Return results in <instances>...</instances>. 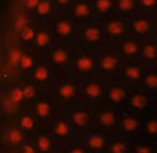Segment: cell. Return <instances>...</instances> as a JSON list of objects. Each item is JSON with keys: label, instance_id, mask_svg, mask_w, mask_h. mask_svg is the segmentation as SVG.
<instances>
[{"label": "cell", "instance_id": "1", "mask_svg": "<svg viewBox=\"0 0 157 153\" xmlns=\"http://www.w3.org/2000/svg\"><path fill=\"white\" fill-rule=\"evenodd\" d=\"M79 87H81V80H78L69 70H61L56 75L49 97L56 103L58 107L67 109L79 103Z\"/></svg>", "mask_w": 157, "mask_h": 153}, {"label": "cell", "instance_id": "2", "mask_svg": "<svg viewBox=\"0 0 157 153\" xmlns=\"http://www.w3.org/2000/svg\"><path fill=\"white\" fill-rule=\"evenodd\" d=\"M75 136H84L87 132L95 129V109L92 106L78 103L72 107L64 109Z\"/></svg>", "mask_w": 157, "mask_h": 153}, {"label": "cell", "instance_id": "3", "mask_svg": "<svg viewBox=\"0 0 157 153\" xmlns=\"http://www.w3.org/2000/svg\"><path fill=\"white\" fill-rule=\"evenodd\" d=\"M67 70L81 81L96 75V51L86 46H78Z\"/></svg>", "mask_w": 157, "mask_h": 153}, {"label": "cell", "instance_id": "4", "mask_svg": "<svg viewBox=\"0 0 157 153\" xmlns=\"http://www.w3.org/2000/svg\"><path fill=\"white\" fill-rule=\"evenodd\" d=\"M122 57L114 45H107L105 48L96 51V75L105 80L117 78L121 72Z\"/></svg>", "mask_w": 157, "mask_h": 153}, {"label": "cell", "instance_id": "5", "mask_svg": "<svg viewBox=\"0 0 157 153\" xmlns=\"http://www.w3.org/2000/svg\"><path fill=\"white\" fill-rule=\"evenodd\" d=\"M53 38L56 42H75L78 35L79 26L70 17V14L64 9H56L52 18L48 22Z\"/></svg>", "mask_w": 157, "mask_h": 153}, {"label": "cell", "instance_id": "6", "mask_svg": "<svg viewBox=\"0 0 157 153\" xmlns=\"http://www.w3.org/2000/svg\"><path fill=\"white\" fill-rule=\"evenodd\" d=\"M76 48H78L76 42H56L55 40L52 48L44 54L43 60H46L58 72L67 70L72 63Z\"/></svg>", "mask_w": 157, "mask_h": 153}, {"label": "cell", "instance_id": "7", "mask_svg": "<svg viewBox=\"0 0 157 153\" xmlns=\"http://www.w3.org/2000/svg\"><path fill=\"white\" fill-rule=\"evenodd\" d=\"M153 104H154L153 92L147 91L142 86H130V92L124 106V110L145 116L148 112L153 110Z\"/></svg>", "mask_w": 157, "mask_h": 153}, {"label": "cell", "instance_id": "8", "mask_svg": "<svg viewBox=\"0 0 157 153\" xmlns=\"http://www.w3.org/2000/svg\"><path fill=\"white\" fill-rule=\"evenodd\" d=\"M105 86H107V80L102 77H98V75L82 80L81 87H79V103L92 106V107L102 104Z\"/></svg>", "mask_w": 157, "mask_h": 153}, {"label": "cell", "instance_id": "9", "mask_svg": "<svg viewBox=\"0 0 157 153\" xmlns=\"http://www.w3.org/2000/svg\"><path fill=\"white\" fill-rule=\"evenodd\" d=\"M75 42L78 46H86V48H90L93 51H99V49L105 48L107 45H110L99 22H93L90 25L79 26Z\"/></svg>", "mask_w": 157, "mask_h": 153}, {"label": "cell", "instance_id": "10", "mask_svg": "<svg viewBox=\"0 0 157 153\" xmlns=\"http://www.w3.org/2000/svg\"><path fill=\"white\" fill-rule=\"evenodd\" d=\"M56 75H58V70H56L55 67H52L46 60L41 58V60L34 66V69L26 75V78L31 80V81H34V83L41 89L43 95H49L53 83H55V80H56Z\"/></svg>", "mask_w": 157, "mask_h": 153}, {"label": "cell", "instance_id": "11", "mask_svg": "<svg viewBox=\"0 0 157 153\" xmlns=\"http://www.w3.org/2000/svg\"><path fill=\"white\" fill-rule=\"evenodd\" d=\"M93 109H95V127L107 130L110 133H116L124 109L110 104H99Z\"/></svg>", "mask_w": 157, "mask_h": 153}, {"label": "cell", "instance_id": "12", "mask_svg": "<svg viewBox=\"0 0 157 153\" xmlns=\"http://www.w3.org/2000/svg\"><path fill=\"white\" fill-rule=\"evenodd\" d=\"M99 23L102 26V31H104L110 45H116L117 42H121L130 35L128 18H125V17L113 14V15H108L102 20H99Z\"/></svg>", "mask_w": 157, "mask_h": 153}, {"label": "cell", "instance_id": "13", "mask_svg": "<svg viewBox=\"0 0 157 153\" xmlns=\"http://www.w3.org/2000/svg\"><path fill=\"white\" fill-rule=\"evenodd\" d=\"M28 109H31V112L38 118V121L41 123L43 129H49V126H51L53 118L64 110V109L58 107L56 103L53 101L49 95H41V97H38Z\"/></svg>", "mask_w": 157, "mask_h": 153}, {"label": "cell", "instance_id": "14", "mask_svg": "<svg viewBox=\"0 0 157 153\" xmlns=\"http://www.w3.org/2000/svg\"><path fill=\"white\" fill-rule=\"evenodd\" d=\"M128 26H130V34L131 35H134L140 40L153 38L154 29L157 26V15L137 12L136 15L128 18Z\"/></svg>", "mask_w": 157, "mask_h": 153}, {"label": "cell", "instance_id": "15", "mask_svg": "<svg viewBox=\"0 0 157 153\" xmlns=\"http://www.w3.org/2000/svg\"><path fill=\"white\" fill-rule=\"evenodd\" d=\"M147 69H148V64L140 57L127 58V60H122L119 78L125 81L128 86H139Z\"/></svg>", "mask_w": 157, "mask_h": 153}, {"label": "cell", "instance_id": "16", "mask_svg": "<svg viewBox=\"0 0 157 153\" xmlns=\"http://www.w3.org/2000/svg\"><path fill=\"white\" fill-rule=\"evenodd\" d=\"M128 92H130V86L125 81H122L119 77L117 78L107 80L102 104H110V106L124 109L125 101H127V97H128Z\"/></svg>", "mask_w": 157, "mask_h": 153}, {"label": "cell", "instance_id": "17", "mask_svg": "<svg viewBox=\"0 0 157 153\" xmlns=\"http://www.w3.org/2000/svg\"><path fill=\"white\" fill-rule=\"evenodd\" d=\"M142 126H144V116L124 110L116 133L124 135L128 139L134 141V139H137V138L142 136Z\"/></svg>", "mask_w": 157, "mask_h": 153}, {"label": "cell", "instance_id": "18", "mask_svg": "<svg viewBox=\"0 0 157 153\" xmlns=\"http://www.w3.org/2000/svg\"><path fill=\"white\" fill-rule=\"evenodd\" d=\"M111 135L113 133L102 130V129H98V127L87 132L82 136L87 153H107V146H108V141H110Z\"/></svg>", "mask_w": 157, "mask_h": 153}, {"label": "cell", "instance_id": "19", "mask_svg": "<svg viewBox=\"0 0 157 153\" xmlns=\"http://www.w3.org/2000/svg\"><path fill=\"white\" fill-rule=\"evenodd\" d=\"M49 132L53 135V138L58 141V144H64L67 143L69 139H72L75 136L73 133V129H72V124L66 115V112L63 110L61 113H58L55 118L52 119L51 126H49Z\"/></svg>", "mask_w": 157, "mask_h": 153}, {"label": "cell", "instance_id": "20", "mask_svg": "<svg viewBox=\"0 0 157 153\" xmlns=\"http://www.w3.org/2000/svg\"><path fill=\"white\" fill-rule=\"evenodd\" d=\"M67 12L70 14V17L75 20L78 26H84V25H90L96 22L90 0H73Z\"/></svg>", "mask_w": 157, "mask_h": 153}, {"label": "cell", "instance_id": "21", "mask_svg": "<svg viewBox=\"0 0 157 153\" xmlns=\"http://www.w3.org/2000/svg\"><path fill=\"white\" fill-rule=\"evenodd\" d=\"M12 121L26 133V135H34L35 132H38L40 129H43L41 123L38 121V118L31 112V109L25 107L15 112V116L12 118Z\"/></svg>", "mask_w": 157, "mask_h": 153}, {"label": "cell", "instance_id": "22", "mask_svg": "<svg viewBox=\"0 0 157 153\" xmlns=\"http://www.w3.org/2000/svg\"><path fill=\"white\" fill-rule=\"evenodd\" d=\"M53 43H55V38H53L52 31H51L49 25H48V23H40V26H38V29H37V34H35V37H34V42H32L31 48L43 58L44 54L52 48Z\"/></svg>", "mask_w": 157, "mask_h": 153}, {"label": "cell", "instance_id": "23", "mask_svg": "<svg viewBox=\"0 0 157 153\" xmlns=\"http://www.w3.org/2000/svg\"><path fill=\"white\" fill-rule=\"evenodd\" d=\"M40 60H41V57L34 51L31 46H21L14 70H17L20 77H26Z\"/></svg>", "mask_w": 157, "mask_h": 153}, {"label": "cell", "instance_id": "24", "mask_svg": "<svg viewBox=\"0 0 157 153\" xmlns=\"http://www.w3.org/2000/svg\"><path fill=\"white\" fill-rule=\"evenodd\" d=\"M29 138L35 144L38 153H58L59 144L53 138L52 133L49 132V129H40L38 132H35Z\"/></svg>", "mask_w": 157, "mask_h": 153}, {"label": "cell", "instance_id": "25", "mask_svg": "<svg viewBox=\"0 0 157 153\" xmlns=\"http://www.w3.org/2000/svg\"><path fill=\"white\" fill-rule=\"evenodd\" d=\"M114 46H116V49H117V52H119V55L122 57V60H127V58H136V57H139V54H140L142 40L130 34V35L125 37L124 40L117 42Z\"/></svg>", "mask_w": 157, "mask_h": 153}, {"label": "cell", "instance_id": "26", "mask_svg": "<svg viewBox=\"0 0 157 153\" xmlns=\"http://www.w3.org/2000/svg\"><path fill=\"white\" fill-rule=\"evenodd\" d=\"M56 11V6L53 5L52 0H38L37 5L32 8V11L29 12L31 18L34 20H38V22H43V23H48L52 15Z\"/></svg>", "mask_w": 157, "mask_h": 153}, {"label": "cell", "instance_id": "27", "mask_svg": "<svg viewBox=\"0 0 157 153\" xmlns=\"http://www.w3.org/2000/svg\"><path fill=\"white\" fill-rule=\"evenodd\" d=\"M26 139H29V135H26L14 121L8 126L6 132H5V141L6 144L9 146V149L12 150H17Z\"/></svg>", "mask_w": 157, "mask_h": 153}, {"label": "cell", "instance_id": "28", "mask_svg": "<svg viewBox=\"0 0 157 153\" xmlns=\"http://www.w3.org/2000/svg\"><path fill=\"white\" fill-rule=\"evenodd\" d=\"M40 23H43V22H38V20H34V18H31L28 23H25L17 34V43H20L21 46H31Z\"/></svg>", "mask_w": 157, "mask_h": 153}, {"label": "cell", "instance_id": "29", "mask_svg": "<svg viewBox=\"0 0 157 153\" xmlns=\"http://www.w3.org/2000/svg\"><path fill=\"white\" fill-rule=\"evenodd\" d=\"M18 84H20V87H21V92H23V97H25V104H26V107H29L38 97L43 95L41 89H40L34 81L28 80L26 77H20Z\"/></svg>", "mask_w": 157, "mask_h": 153}, {"label": "cell", "instance_id": "30", "mask_svg": "<svg viewBox=\"0 0 157 153\" xmlns=\"http://www.w3.org/2000/svg\"><path fill=\"white\" fill-rule=\"evenodd\" d=\"M96 22L116 14V0H90Z\"/></svg>", "mask_w": 157, "mask_h": 153}, {"label": "cell", "instance_id": "31", "mask_svg": "<svg viewBox=\"0 0 157 153\" xmlns=\"http://www.w3.org/2000/svg\"><path fill=\"white\" fill-rule=\"evenodd\" d=\"M131 146H133L131 139H128L124 135L113 133L107 146V153H131Z\"/></svg>", "mask_w": 157, "mask_h": 153}, {"label": "cell", "instance_id": "32", "mask_svg": "<svg viewBox=\"0 0 157 153\" xmlns=\"http://www.w3.org/2000/svg\"><path fill=\"white\" fill-rule=\"evenodd\" d=\"M142 138L157 141V112L153 109L144 116V126H142Z\"/></svg>", "mask_w": 157, "mask_h": 153}, {"label": "cell", "instance_id": "33", "mask_svg": "<svg viewBox=\"0 0 157 153\" xmlns=\"http://www.w3.org/2000/svg\"><path fill=\"white\" fill-rule=\"evenodd\" d=\"M140 12L137 0H116V14L125 18H131Z\"/></svg>", "mask_w": 157, "mask_h": 153}, {"label": "cell", "instance_id": "34", "mask_svg": "<svg viewBox=\"0 0 157 153\" xmlns=\"http://www.w3.org/2000/svg\"><path fill=\"white\" fill-rule=\"evenodd\" d=\"M139 57L148 64L151 66L157 58V42L154 38H148V40H142V48Z\"/></svg>", "mask_w": 157, "mask_h": 153}, {"label": "cell", "instance_id": "35", "mask_svg": "<svg viewBox=\"0 0 157 153\" xmlns=\"http://www.w3.org/2000/svg\"><path fill=\"white\" fill-rule=\"evenodd\" d=\"M58 153H87L82 136H73L67 143L61 144L58 149Z\"/></svg>", "mask_w": 157, "mask_h": 153}, {"label": "cell", "instance_id": "36", "mask_svg": "<svg viewBox=\"0 0 157 153\" xmlns=\"http://www.w3.org/2000/svg\"><path fill=\"white\" fill-rule=\"evenodd\" d=\"M139 86L145 87L147 91H150L153 94H157V67L148 66V69L145 70Z\"/></svg>", "mask_w": 157, "mask_h": 153}, {"label": "cell", "instance_id": "37", "mask_svg": "<svg viewBox=\"0 0 157 153\" xmlns=\"http://www.w3.org/2000/svg\"><path fill=\"white\" fill-rule=\"evenodd\" d=\"M9 103H11V106L14 107L15 112L26 107V104H25V97H23V92H21V87H20L18 81L9 89Z\"/></svg>", "mask_w": 157, "mask_h": 153}, {"label": "cell", "instance_id": "38", "mask_svg": "<svg viewBox=\"0 0 157 153\" xmlns=\"http://www.w3.org/2000/svg\"><path fill=\"white\" fill-rule=\"evenodd\" d=\"M131 153H154V141L147 138H137L133 141Z\"/></svg>", "mask_w": 157, "mask_h": 153}, {"label": "cell", "instance_id": "39", "mask_svg": "<svg viewBox=\"0 0 157 153\" xmlns=\"http://www.w3.org/2000/svg\"><path fill=\"white\" fill-rule=\"evenodd\" d=\"M139 2V9L144 14L157 15V0H137Z\"/></svg>", "mask_w": 157, "mask_h": 153}, {"label": "cell", "instance_id": "40", "mask_svg": "<svg viewBox=\"0 0 157 153\" xmlns=\"http://www.w3.org/2000/svg\"><path fill=\"white\" fill-rule=\"evenodd\" d=\"M15 152H21V153H38L37 152V147H35V144L32 143V139L29 138V139H26Z\"/></svg>", "mask_w": 157, "mask_h": 153}, {"label": "cell", "instance_id": "41", "mask_svg": "<svg viewBox=\"0 0 157 153\" xmlns=\"http://www.w3.org/2000/svg\"><path fill=\"white\" fill-rule=\"evenodd\" d=\"M52 2L56 6V9H64V11H67L70 8V5L73 3V0H52Z\"/></svg>", "mask_w": 157, "mask_h": 153}, {"label": "cell", "instance_id": "42", "mask_svg": "<svg viewBox=\"0 0 157 153\" xmlns=\"http://www.w3.org/2000/svg\"><path fill=\"white\" fill-rule=\"evenodd\" d=\"M37 2H38V0H26V2H25V6H26L28 12H31V11H32V8L37 5Z\"/></svg>", "mask_w": 157, "mask_h": 153}, {"label": "cell", "instance_id": "43", "mask_svg": "<svg viewBox=\"0 0 157 153\" xmlns=\"http://www.w3.org/2000/svg\"><path fill=\"white\" fill-rule=\"evenodd\" d=\"M153 109L157 112V94H154V104H153Z\"/></svg>", "mask_w": 157, "mask_h": 153}, {"label": "cell", "instance_id": "44", "mask_svg": "<svg viewBox=\"0 0 157 153\" xmlns=\"http://www.w3.org/2000/svg\"><path fill=\"white\" fill-rule=\"evenodd\" d=\"M153 38L157 42V26H156V29H154V35H153Z\"/></svg>", "mask_w": 157, "mask_h": 153}, {"label": "cell", "instance_id": "45", "mask_svg": "<svg viewBox=\"0 0 157 153\" xmlns=\"http://www.w3.org/2000/svg\"><path fill=\"white\" fill-rule=\"evenodd\" d=\"M154 153H157V141H154Z\"/></svg>", "mask_w": 157, "mask_h": 153}, {"label": "cell", "instance_id": "46", "mask_svg": "<svg viewBox=\"0 0 157 153\" xmlns=\"http://www.w3.org/2000/svg\"><path fill=\"white\" fill-rule=\"evenodd\" d=\"M151 66H154V67H157V58H156V61H154V63H153Z\"/></svg>", "mask_w": 157, "mask_h": 153}]
</instances>
